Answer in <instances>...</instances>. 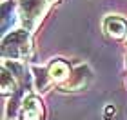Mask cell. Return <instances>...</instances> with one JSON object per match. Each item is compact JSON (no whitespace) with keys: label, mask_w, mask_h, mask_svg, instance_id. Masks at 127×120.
I'll list each match as a JSON object with an SVG mask.
<instances>
[{"label":"cell","mask_w":127,"mask_h":120,"mask_svg":"<svg viewBox=\"0 0 127 120\" xmlns=\"http://www.w3.org/2000/svg\"><path fill=\"white\" fill-rule=\"evenodd\" d=\"M40 115H42V107H40V104H38L34 98L27 100L24 120H40Z\"/></svg>","instance_id":"cell-1"}]
</instances>
